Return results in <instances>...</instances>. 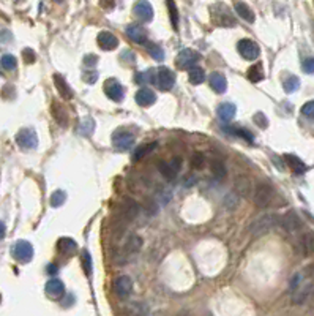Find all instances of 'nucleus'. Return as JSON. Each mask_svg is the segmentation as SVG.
<instances>
[{
  "mask_svg": "<svg viewBox=\"0 0 314 316\" xmlns=\"http://www.w3.org/2000/svg\"><path fill=\"white\" fill-rule=\"evenodd\" d=\"M278 221H280L278 215L264 214V215L257 217L254 221H251L248 231H250V234L253 237H262V236L267 234V232H270L276 226V224H278Z\"/></svg>",
  "mask_w": 314,
  "mask_h": 316,
  "instance_id": "nucleus-1",
  "label": "nucleus"
},
{
  "mask_svg": "<svg viewBox=\"0 0 314 316\" xmlns=\"http://www.w3.org/2000/svg\"><path fill=\"white\" fill-rule=\"evenodd\" d=\"M138 214H139L138 202L134 199L125 198L117 209V221L120 224V228H125V224H128L131 220H134V218L138 217Z\"/></svg>",
  "mask_w": 314,
  "mask_h": 316,
  "instance_id": "nucleus-2",
  "label": "nucleus"
},
{
  "mask_svg": "<svg viewBox=\"0 0 314 316\" xmlns=\"http://www.w3.org/2000/svg\"><path fill=\"white\" fill-rule=\"evenodd\" d=\"M275 199V188L268 184H259L253 194V202L259 209H265L273 202Z\"/></svg>",
  "mask_w": 314,
  "mask_h": 316,
  "instance_id": "nucleus-3",
  "label": "nucleus"
},
{
  "mask_svg": "<svg viewBox=\"0 0 314 316\" xmlns=\"http://www.w3.org/2000/svg\"><path fill=\"white\" fill-rule=\"evenodd\" d=\"M210 14H212V21L215 22L216 26L220 27H234L237 24L235 18L232 16V13L224 5H215L210 8Z\"/></svg>",
  "mask_w": 314,
  "mask_h": 316,
  "instance_id": "nucleus-4",
  "label": "nucleus"
},
{
  "mask_svg": "<svg viewBox=\"0 0 314 316\" xmlns=\"http://www.w3.org/2000/svg\"><path fill=\"white\" fill-rule=\"evenodd\" d=\"M155 86H158L161 90H171L175 84V74L171 71L166 66H161L156 71H152V79Z\"/></svg>",
  "mask_w": 314,
  "mask_h": 316,
  "instance_id": "nucleus-5",
  "label": "nucleus"
},
{
  "mask_svg": "<svg viewBox=\"0 0 314 316\" xmlns=\"http://www.w3.org/2000/svg\"><path fill=\"white\" fill-rule=\"evenodd\" d=\"M182 158L180 157H174L172 160H169V161H161L160 163V171H161V174L164 176V179H168V180H175L177 176H178V172H180L182 169Z\"/></svg>",
  "mask_w": 314,
  "mask_h": 316,
  "instance_id": "nucleus-6",
  "label": "nucleus"
},
{
  "mask_svg": "<svg viewBox=\"0 0 314 316\" xmlns=\"http://www.w3.org/2000/svg\"><path fill=\"white\" fill-rule=\"evenodd\" d=\"M199 59H200V56L198 54L196 51H193V49H183V51L178 52L175 62H177V66H178L180 70H191L193 66L199 62Z\"/></svg>",
  "mask_w": 314,
  "mask_h": 316,
  "instance_id": "nucleus-7",
  "label": "nucleus"
},
{
  "mask_svg": "<svg viewBox=\"0 0 314 316\" xmlns=\"http://www.w3.org/2000/svg\"><path fill=\"white\" fill-rule=\"evenodd\" d=\"M13 256L14 259H18L19 262H29L33 258V247L32 244L26 242V240H19L13 245Z\"/></svg>",
  "mask_w": 314,
  "mask_h": 316,
  "instance_id": "nucleus-8",
  "label": "nucleus"
},
{
  "mask_svg": "<svg viewBox=\"0 0 314 316\" xmlns=\"http://www.w3.org/2000/svg\"><path fill=\"white\" fill-rule=\"evenodd\" d=\"M237 49H238V54H240L245 60H256L259 57V46L253 40H240L237 44Z\"/></svg>",
  "mask_w": 314,
  "mask_h": 316,
  "instance_id": "nucleus-9",
  "label": "nucleus"
},
{
  "mask_svg": "<svg viewBox=\"0 0 314 316\" xmlns=\"http://www.w3.org/2000/svg\"><path fill=\"white\" fill-rule=\"evenodd\" d=\"M112 144H114L115 149L122 150H130L133 146H134V136L133 133L130 131H117L114 133V136H112Z\"/></svg>",
  "mask_w": 314,
  "mask_h": 316,
  "instance_id": "nucleus-10",
  "label": "nucleus"
},
{
  "mask_svg": "<svg viewBox=\"0 0 314 316\" xmlns=\"http://www.w3.org/2000/svg\"><path fill=\"white\" fill-rule=\"evenodd\" d=\"M16 142L22 149H35L38 146V138L36 133L30 128H24L16 134Z\"/></svg>",
  "mask_w": 314,
  "mask_h": 316,
  "instance_id": "nucleus-11",
  "label": "nucleus"
},
{
  "mask_svg": "<svg viewBox=\"0 0 314 316\" xmlns=\"http://www.w3.org/2000/svg\"><path fill=\"white\" fill-rule=\"evenodd\" d=\"M280 221L283 224V228L287 232H297L302 228V220H300V217H298V214L295 212V210H289V212H286Z\"/></svg>",
  "mask_w": 314,
  "mask_h": 316,
  "instance_id": "nucleus-12",
  "label": "nucleus"
},
{
  "mask_svg": "<svg viewBox=\"0 0 314 316\" xmlns=\"http://www.w3.org/2000/svg\"><path fill=\"white\" fill-rule=\"evenodd\" d=\"M104 94L112 101H122L123 100V87L117 79H108L104 82Z\"/></svg>",
  "mask_w": 314,
  "mask_h": 316,
  "instance_id": "nucleus-13",
  "label": "nucleus"
},
{
  "mask_svg": "<svg viewBox=\"0 0 314 316\" xmlns=\"http://www.w3.org/2000/svg\"><path fill=\"white\" fill-rule=\"evenodd\" d=\"M133 10H134V14H136V18L141 19L142 22H150L153 19V8L147 0H138V2L134 3Z\"/></svg>",
  "mask_w": 314,
  "mask_h": 316,
  "instance_id": "nucleus-14",
  "label": "nucleus"
},
{
  "mask_svg": "<svg viewBox=\"0 0 314 316\" xmlns=\"http://www.w3.org/2000/svg\"><path fill=\"white\" fill-rule=\"evenodd\" d=\"M313 294H314V284L308 283V284H303V286H297L292 292V302L295 305H302L306 300H310Z\"/></svg>",
  "mask_w": 314,
  "mask_h": 316,
  "instance_id": "nucleus-15",
  "label": "nucleus"
},
{
  "mask_svg": "<svg viewBox=\"0 0 314 316\" xmlns=\"http://www.w3.org/2000/svg\"><path fill=\"white\" fill-rule=\"evenodd\" d=\"M251 188H253V184H251V180L240 174V176H237L235 180H234V191L238 198H248L250 196V193H251Z\"/></svg>",
  "mask_w": 314,
  "mask_h": 316,
  "instance_id": "nucleus-16",
  "label": "nucleus"
},
{
  "mask_svg": "<svg viewBox=\"0 0 314 316\" xmlns=\"http://www.w3.org/2000/svg\"><path fill=\"white\" fill-rule=\"evenodd\" d=\"M114 288H115V292L117 296L120 297H128L133 291V280L128 277V275H120L115 280L114 283Z\"/></svg>",
  "mask_w": 314,
  "mask_h": 316,
  "instance_id": "nucleus-17",
  "label": "nucleus"
},
{
  "mask_svg": "<svg viewBox=\"0 0 314 316\" xmlns=\"http://www.w3.org/2000/svg\"><path fill=\"white\" fill-rule=\"evenodd\" d=\"M126 35H128L130 40H133L138 44L147 43V30L139 24H131V26L126 27Z\"/></svg>",
  "mask_w": 314,
  "mask_h": 316,
  "instance_id": "nucleus-18",
  "label": "nucleus"
},
{
  "mask_svg": "<svg viewBox=\"0 0 314 316\" xmlns=\"http://www.w3.org/2000/svg\"><path fill=\"white\" fill-rule=\"evenodd\" d=\"M44 291H46L48 297L57 300V299H60L65 294V286H63V283L58 280V278H51V280L46 283V288H44Z\"/></svg>",
  "mask_w": 314,
  "mask_h": 316,
  "instance_id": "nucleus-19",
  "label": "nucleus"
},
{
  "mask_svg": "<svg viewBox=\"0 0 314 316\" xmlns=\"http://www.w3.org/2000/svg\"><path fill=\"white\" fill-rule=\"evenodd\" d=\"M298 248L303 256H311L314 254V232H305L298 239Z\"/></svg>",
  "mask_w": 314,
  "mask_h": 316,
  "instance_id": "nucleus-20",
  "label": "nucleus"
},
{
  "mask_svg": "<svg viewBox=\"0 0 314 316\" xmlns=\"http://www.w3.org/2000/svg\"><path fill=\"white\" fill-rule=\"evenodd\" d=\"M51 112H52V117H54V120L60 126L68 125V112H66V109H65V106L62 103H58V101L52 103L51 104Z\"/></svg>",
  "mask_w": 314,
  "mask_h": 316,
  "instance_id": "nucleus-21",
  "label": "nucleus"
},
{
  "mask_svg": "<svg viewBox=\"0 0 314 316\" xmlns=\"http://www.w3.org/2000/svg\"><path fill=\"white\" fill-rule=\"evenodd\" d=\"M96 43H98V46L101 49H106V51H112L118 46V40L114 33L111 32H101L98 35V38H96Z\"/></svg>",
  "mask_w": 314,
  "mask_h": 316,
  "instance_id": "nucleus-22",
  "label": "nucleus"
},
{
  "mask_svg": "<svg viewBox=\"0 0 314 316\" xmlns=\"http://www.w3.org/2000/svg\"><path fill=\"white\" fill-rule=\"evenodd\" d=\"M54 84H56L57 92L60 94V96H63V98H66V100L73 98V90H71V87L68 86V82H66V79L62 76V74H58V73L54 74Z\"/></svg>",
  "mask_w": 314,
  "mask_h": 316,
  "instance_id": "nucleus-23",
  "label": "nucleus"
},
{
  "mask_svg": "<svg viewBox=\"0 0 314 316\" xmlns=\"http://www.w3.org/2000/svg\"><path fill=\"white\" fill-rule=\"evenodd\" d=\"M156 101V95L152 92L150 89H147V87H142L138 90V94H136V103L139 104V106H152V104Z\"/></svg>",
  "mask_w": 314,
  "mask_h": 316,
  "instance_id": "nucleus-24",
  "label": "nucleus"
},
{
  "mask_svg": "<svg viewBox=\"0 0 314 316\" xmlns=\"http://www.w3.org/2000/svg\"><path fill=\"white\" fill-rule=\"evenodd\" d=\"M210 86L212 89L215 90L216 94H224L226 92V89H228V79L226 76H224L223 73H218V71H215L210 74Z\"/></svg>",
  "mask_w": 314,
  "mask_h": 316,
  "instance_id": "nucleus-25",
  "label": "nucleus"
},
{
  "mask_svg": "<svg viewBox=\"0 0 314 316\" xmlns=\"http://www.w3.org/2000/svg\"><path fill=\"white\" fill-rule=\"evenodd\" d=\"M284 160H286L287 166L294 171V174H303V172L306 171V164L295 155H289V154L284 155Z\"/></svg>",
  "mask_w": 314,
  "mask_h": 316,
  "instance_id": "nucleus-26",
  "label": "nucleus"
},
{
  "mask_svg": "<svg viewBox=\"0 0 314 316\" xmlns=\"http://www.w3.org/2000/svg\"><path fill=\"white\" fill-rule=\"evenodd\" d=\"M235 11H237V14H238V16H240L243 21L250 22V24H253V22L256 21V14H254V11H253L246 3H243V2L235 3Z\"/></svg>",
  "mask_w": 314,
  "mask_h": 316,
  "instance_id": "nucleus-27",
  "label": "nucleus"
},
{
  "mask_svg": "<svg viewBox=\"0 0 314 316\" xmlns=\"http://www.w3.org/2000/svg\"><path fill=\"white\" fill-rule=\"evenodd\" d=\"M235 104L232 103H223L218 106V117L224 122H229V120H232L235 117Z\"/></svg>",
  "mask_w": 314,
  "mask_h": 316,
  "instance_id": "nucleus-28",
  "label": "nucleus"
},
{
  "mask_svg": "<svg viewBox=\"0 0 314 316\" xmlns=\"http://www.w3.org/2000/svg\"><path fill=\"white\" fill-rule=\"evenodd\" d=\"M141 247H142V239L139 236H136V234H133V236H130L128 239H126L123 250H125L126 254H134V253H138L141 250Z\"/></svg>",
  "mask_w": 314,
  "mask_h": 316,
  "instance_id": "nucleus-29",
  "label": "nucleus"
},
{
  "mask_svg": "<svg viewBox=\"0 0 314 316\" xmlns=\"http://www.w3.org/2000/svg\"><path fill=\"white\" fill-rule=\"evenodd\" d=\"M57 248H58V252L63 253V254H73L74 252L78 250V245H76V242H74L73 239H70V237H62V239L57 242Z\"/></svg>",
  "mask_w": 314,
  "mask_h": 316,
  "instance_id": "nucleus-30",
  "label": "nucleus"
},
{
  "mask_svg": "<svg viewBox=\"0 0 314 316\" xmlns=\"http://www.w3.org/2000/svg\"><path fill=\"white\" fill-rule=\"evenodd\" d=\"M210 169H212V174L215 176V179H218V180H223L228 174L226 164H224L221 160H213L210 164Z\"/></svg>",
  "mask_w": 314,
  "mask_h": 316,
  "instance_id": "nucleus-31",
  "label": "nucleus"
},
{
  "mask_svg": "<svg viewBox=\"0 0 314 316\" xmlns=\"http://www.w3.org/2000/svg\"><path fill=\"white\" fill-rule=\"evenodd\" d=\"M155 149H156V144H155V142H150V144H145V146L138 147L136 150H134V154H133V160H134V161L142 160V158H145L148 154H152Z\"/></svg>",
  "mask_w": 314,
  "mask_h": 316,
  "instance_id": "nucleus-32",
  "label": "nucleus"
},
{
  "mask_svg": "<svg viewBox=\"0 0 314 316\" xmlns=\"http://www.w3.org/2000/svg\"><path fill=\"white\" fill-rule=\"evenodd\" d=\"M205 81V71L202 68H199V66H193L190 70V82L191 84H202Z\"/></svg>",
  "mask_w": 314,
  "mask_h": 316,
  "instance_id": "nucleus-33",
  "label": "nucleus"
},
{
  "mask_svg": "<svg viewBox=\"0 0 314 316\" xmlns=\"http://www.w3.org/2000/svg\"><path fill=\"white\" fill-rule=\"evenodd\" d=\"M226 131L230 133V134H235V136L242 138V139L248 141V142H253L251 131H248L246 128H242V126H229V128H226Z\"/></svg>",
  "mask_w": 314,
  "mask_h": 316,
  "instance_id": "nucleus-34",
  "label": "nucleus"
},
{
  "mask_svg": "<svg viewBox=\"0 0 314 316\" xmlns=\"http://www.w3.org/2000/svg\"><path fill=\"white\" fill-rule=\"evenodd\" d=\"M166 5H168V11H169L171 22H172V27L177 30V27H178V10H177V5H175L174 0H166Z\"/></svg>",
  "mask_w": 314,
  "mask_h": 316,
  "instance_id": "nucleus-35",
  "label": "nucleus"
},
{
  "mask_svg": "<svg viewBox=\"0 0 314 316\" xmlns=\"http://www.w3.org/2000/svg\"><path fill=\"white\" fill-rule=\"evenodd\" d=\"M145 46H147V52L150 54L152 59L158 60V62L164 60V52H163V49L158 46V44H155V43H145Z\"/></svg>",
  "mask_w": 314,
  "mask_h": 316,
  "instance_id": "nucleus-36",
  "label": "nucleus"
},
{
  "mask_svg": "<svg viewBox=\"0 0 314 316\" xmlns=\"http://www.w3.org/2000/svg\"><path fill=\"white\" fill-rule=\"evenodd\" d=\"M284 90H286L287 94H294L295 90H298V87H300V79H298L297 76H289L286 81H284Z\"/></svg>",
  "mask_w": 314,
  "mask_h": 316,
  "instance_id": "nucleus-37",
  "label": "nucleus"
},
{
  "mask_svg": "<svg viewBox=\"0 0 314 316\" xmlns=\"http://www.w3.org/2000/svg\"><path fill=\"white\" fill-rule=\"evenodd\" d=\"M0 65L3 66V70H14L16 68V57L11 56V54H5L0 59Z\"/></svg>",
  "mask_w": 314,
  "mask_h": 316,
  "instance_id": "nucleus-38",
  "label": "nucleus"
},
{
  "mask_svg": "<svg viewBox=\"0 0 314 316\" xmlns=\"http://www.w3.org/2000/svg\"><path fill=\"white\" fill-rule=\"evenodd\" d=\"M66 199V194L62 190H57L51 194V206L52 207H60Z\"/></svg>",
  "mask_w": 314,
  "mask_h": 316,
  "instance_id": "nucleus-39",
  "label": "nucleus"
},
{
  "mask_svg": "<svg viewBox=\"0 0 314 316\" xmlns=\"http://www.w3.org/2000/svg\"><path fill=\"white\" fill-rule=\"evenodd\" d=\"M262 78H264V74H262V68H260V65L251 66V68L248 70V79L251 82H259Z\"/></svg>",
  "mask_w": 314,
  "mask_h": 316,
  "instance_id": "nucleus-40",
  "label": "nucleus"
},
{
  "mask_svg": "<svg viewBox=\"0 0 314 316\" xmlns=\"http://www.w3.org/2000/svg\"><path fill=\"white\" fill-rule=\"evenodd\" d=\"M204 164H205V157L202 154L196 152L191 155V168L193 169H202Z\"/></svg>",
  "mask_w": 314,
  "mask_h": 316,
  "instance_id": "nucleus-41",
  "label": "nucleus"
},
{
  "mask_svg": "<svg viewBox=\"0 0 314 316\" xmlns=\"http://www.w3.org/2000/svg\"><path fill=\"white\" fill-rule=\"evenodd\" d=\"M82 266H84L86 274L90 275V272H92V256L88 254L87 250L82 252Z\"/></svg>",
  "mask_w": 314,
  "mask_h": 316,
  "instance_id": "nucleus-42",
  "label": "nucleus"
},
{
  "mask_svg": "<svg viewBox=\"0 0 314 316\" xmlns=\"http://www.w3.org/2000/svg\"><path fill=\"white\" fill-rule=\"evenodd\" d=\"M150 79H152V71L138 73L136 76H134V81H136L139 86H145L147 82H150Z\"/></svg>",
  "mask_w": 314,
  "mask_h": 316,
  "instance_id": "nucleus-43",
  "label": "nucleus"
},
{
  "mask_svg": "<svg viewBox=\"0 0 314 316\" xmlns=\"http://www.w3.org/2000/svg\"><path fill=\"white\" fill-rule=\"evenodd\" d=\"M302 114L310 117V119H314V101H308L305 103L302 106Z\"/></svg>",
  "mask_w": 314,
  "mask_h": 316,
  "instance_id": "nucleus-44",
  "label": "nucleus"
},
{
  "mask_svg": "<svg viewBox=\"0 0 314 316\" xmlns=\"http://www.w3.org/2000/svg\"><path fill=\"white\" fill-rule=\"evenodd\" d=\"M254 122H256L260 128H267V125H268V120L264 116V112H256V114H254Z\"/></svg>",
  "mask_w": 314,
  "mask_h": 316,
  "instance_id": "nucleus-45",
  "label": "nucleus"
},
{
  "mask_svg": "<svg viewBox=\"0 0 314 316\" xmlns=\"http://www.w3.org/2000/svg\"><path fill=\"white\" fill-rule=\"evenodd\" d=\"M303 70L306 71V73H310V74H313L314 73V57H308V59H305L303 60Z\"/></svg>",
  "mask_w": 314,
  "mask_h": 316,
  "instance_id": "nucleus-46",
  "label": "nucleus"
},
{
  "mask_svg": "<svg viewBox=\"0 0 314 316\" xmlns=\"http://www.w3.org/2000/svg\"><path fill=\"white\" fill-rule=\"evenodd\" d=\"M237 198L238 196H235V194H228V196L224 198V204H226L228 209H234L237 206V202H238Z\"/></svg>",
  "mask_w": 314,
  "mask_h": 316,
  "instance_id": "nucleus-47",
  "label": "nucleus"
},
{
  "mask_svg": "<svg viewBox=\"0 0 314 316\" xmlns=\"http://www.w3.org/2000/svg\"><path fill=\"white\" fill-rule=\"evenodd\" d=\"M82 79H84L87 84H93V82L98 79V73H96V71H86L84 76H82Z\"/></svg>",
  "mask_w": 314,
  "mask_h": 316,
  "instance_id": "nucleus-48",
  "label": "nucleus"
},
{
  "mask_svg": "<svg viewBox=\"0 0 314 316\" xmlns=\"http://www.w3.org/2000/svg\"><path fill=\"white\" fill-rule=\"evenodd\" d=\"M22 56H24V59H26L27 63H33V62H35V52H33L32 49H24V52H22Z\"/></svg>",
  "mask_w": 314,
  "mask_h": 316,
  "instance_id": "nucleus-49",
  "label": "nucleus"
},
{
  "mask_svg": "<svg viewBox=\"0 0 314 316\" xmlns=\"http://www.w3.org/2000/svg\"><path fill=\"white\" fill-rule=\"evenodd\" d=\"M96 62H98V57L93 56V54L84 57V63H86V65H96Z\"/></svg>",
  "mask_w": 314,
  "mask_h": 316,
  "instance_id": "nucleus-50",
  "label": "nucleus"
},
{
  "mask_svg": "<svg viewBox=\"0 0 314 316\" xmlns=\"http://www.w3.org/2000/svg\"><path fill=\"white\" fill-rule=\"evenodd\" d=\"M306 274H308V277L314 278V262L311 266H308V269H306Z\"/></svg>",
  "mask_w": 314,
  "mask_h": 316,
  "instance_id": "nucleus-51",
  "label": "nucleus"
},
{
  "mask_svg": "<svg viewBox=\"0 0 314 316\" xmlns=\"http://www.w3.org/2000/svg\"><path fill=\"white\" fill-rule=\"evenodd\" d=\"M5 232H6V229H5V224L0 221V239H3L5 237Z\"/></svg>",
  "mask_w": 314,
  "mask_h": 316,
  "instance_id": "nucleus-52",
  "label": "nucleus"
},
{
  "mask_svg": "<svg viewBox=\"0 0 314 316\" xmlns=\"http://www.w3.org/2000/svg\"><path fill=\"white\" fill-rule=\"evenodd\" d=\"M48 272H49V274H56V272H57V267H56V266H49V267H48Z\"/></svg>",
  "mask_w": 314,
  "mask_h": 316,
  "instance_id": "nucleus-53",
  "label": "nucleus"
},
{
  "mask_svg": "<svg viewBox=\"0 0 314 316\" xmlns=\"http://www.w3.org/2000/svg\"><path fill=\"white\" fill-rule=\"evenodd\" d=\"M56 2H58V3H60V2H63V0H56Z\"/></svg>",
  "mask_w": 314,
  "mask_h": 316,
  "instance_id": "nucleus-54",
  "label": "nucleus"
}]
</instances>
